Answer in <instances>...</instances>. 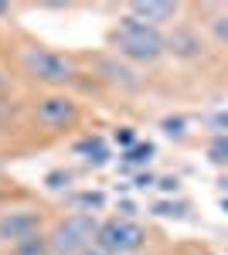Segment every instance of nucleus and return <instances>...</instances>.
<instances>
[{
  "mask_svg": "<svg viewBox=\"0 0 228 255\" xmlns=\"http://www.w3.org/2000/svg\"><path fill=\"white\" fill-rule=\"evenodd\" d=\"M113 41H116V51L130 61H157L167 51V38L157 27L130 17V14L119 17V24H116V31H113Z\"/></svg>",
  "mask_w": 228,
  "mask_h": 255,
  "instance_id": "1",
  "label": "nucleus"
},
{
  "mask_svg": "<svg viewBox=\"0 0 228 255\" xmlns=\"http://www.w3.org/2000/svg\"><path fill=\"white\" fill-rule=\"evenodd\" d=\"M95 232H99L95 215H85V211L65 215L61 221H55V228H51V235H48L51 255H78V252H85V249H92Z\"/></svg>",
  "mask_w": 228,
  "mask_h": 255,
  "instance_id": "2",
  "label": "nucleus"
},
{
  "mask_svg": "<svg viewBox=\"0 0 228 255\" xmlns=\"http://www.w3.org/2000/svg\"><path fill=\"white\" fill-rule=\"evenodd\" d=\"M143 238H147V232L133 218H109L95 232V249L106 255H130L143 245Z\"/></svg>",
  "mask_w": 228,
  "mask_h": 255,
  "instance_id": "3",
  "label": "nucleus"
},
{
  "mask_svg": "<svg viewBox=\"0 0 228 255\" xmlns=\"http://www.w3.org/2000/svg\"><path fill=\"white\" fill-rule=\"evenodd\" d=\"M20 61L27 68V75H34L38 82H48V85H65L72 79V61L48 51V48H24Z\"/></svg>",
  "mask_w": 228,
  "mask_h": 255,
  "instance_id": "4",
  "label": "nucleus"
},
{
  "mask_svg": "<svg viewBox=\"0 0 228 255\" xmlns=\"http://www.w3.org/2000/svg\"><path fill=\"white\" fill-rule=\"evenodd\" d=\"M38 232H41V215L31 208H14V211L0 215V242H7V245H17Z\"/></svg>",
  "mask_w": 228,
  "mask_h": 255,
  "instance_id": "5",
  "label": "nucleus"
},
{
  "mask_svg": "<svg viewBox=\"0 0 228 255\" xmlns=\"http://www.w3.org/2000/svg\"><path fill=\"white\" fill-rule=\"evenodd\" d=\"M34 116H38L41 126L61 129V126L75 123L78 109H75V102H72L68 96H44V99H38V106H34Z\"/></svg>",
  "mask_w": 228,
  "mask_h": 255,
  "instance_id": "6",
  "label": "nucleus"
},
{
  "mask_svg": "<svg viewBox=\"0 0 228 255\" xmlns=\"http://www.w3.org/2000/svg\"><path fill=\"white\" fill-rule=\"evenodd\" d=\"M126 14L136 20H143V24H150V27H157V24H164V20L177 17V3H171V0H133L130 7H126Z\"/></svg>",
  "mask_w": 228,
  "mask_h": 255,
  "instance_id": "7",
  "label": "nucleus"
},
{
  "mask_svg": "<svg viewBox=\"0 0 228 255\" xmlns=\"http://www.w3.org/2000/svg\"><path fill=\"white\" fill-rule=\"evenodd\" d=\"M75 153L85 163H92V167H106L109 163V146H106V139L102 136H85L75 143Z\"/></svg>",
  "mask_w": 228,
  "mask_h": 255,
  "instance_id": "8",
  "label": "nucleus"
},
{
  "mask_svg": "<svg viewBox=\"0 0 228 255\" xmlns=\"http://www.w3.org/2000/svg\"><path fill=\"white\" fill-rule=\"evenodd\" d=\"M198 48H201V41L194 38L191 31H174L171 38H167V51L181 55V58H191V55H198Z\"/></svg>",
  "mask_w": 228,
  "mask_h": 255,
  "instance_id": "9",
  "label": "nucleus"
},
{
  "mask_svg": "<svg viewBox=\"0 0 228 255\" xmlns=\"http://www.w3.org/2000/svg\"><path fill=\"white\" fill-rule=\"evenodd\" d=\"M10 255H51V245H48V235H31L17 242V245H10Z\"/></svg>",
  "mask_w": 228,
  "mask_h": 255,
  "instance_id": "10",
  "label": "nucleus"
},
{
  "mask_svg": "<svg viewBox=\"0 0 228 255\" xmlns=\"http://www.w3.org/2000/svg\"><path fill=\"white\" fill-rule=\"evenodd\" d=\"M68 201H72V208H75V211L92 215V211H99V208L106 204V194H102V191H78V194H72Z\"/></svg>",
  "mask_w": 228,
  "mask_h": 255,
  "instance_id": "11",
  "label": "nucleus"
},
{
  "mask_svg": "<svg viewBox=\"0 0 228 255\" xmlns=\"http://www.w3.org/2000/svg\"><path fill=\"white\" fill-rule=\"evenodd\" d=\"M150 157H153V143H136V146H130L123 153V163L126 167H140V163H150Z\"/></svg>",
  "mask_w": 228,
  "mask_h": 255,
  "instance_id": "12",
  "label": "nucleus"
},
{
  "mask_svg": "<svg viewBox=\"0 0 228 255\" xmlns=\"http://www.w3.org/2000/svg\"><path fill=\"white\" fill-rule=\"evenodd\" d=\"M150 211H153V215H160V218H188V208L177 204V201H157Z\"/></svg>",
  "mask_w": 228,
  "mask_h": 255,
  "instance_id": "13",
  "label": "nucleus"
},
{
  "mask_svg": "<svg viewBox=\"0 0 228 255\" xmlns=\"http://www.w3.org/2000/svg\"><path fill=\"white\" fill-rule=\"evenodd\" d=\"M102 68L109 72V79H113V82H123V85H136V79H133V72H130V68H123V65H116V61H102Z\"/></svg>",
  "mask_w": 228,
  "mask_h": 255,
  "instance_id": "14",
  "label": "nucleus"
},
{
  "mask_svg": "<svg viewBox=\"0 0 228 255\" xmlns=\"http://www.w3.org/2000/svg\"><path fill=\"white\" fill-rule=\"evenodd\" d=\"M208 157L215 160V163L228 167V136H218L215 143H211V146H208Z\"/></svg>",
  "mask_w": 228,
  "mask_h": 255,
  "instance_id": "15",
  "label": "nucleus"
},
{
  "mask_svg": "<svg viewBox=\"0 0 228 255\" xmlns=\"http://www.w3.org/2000/svg\"><path fill=\"white\" fill-rule=\"evenodd\" d=\"M68 184H72V174L68 170H51V174L44 177V187L48 191H65Z\"/></svg>",
  "mask_w": 228,
  "mask_h": 255,
  "instance_id": "16",
  "label": "nucleus"
},
{
  "mask_svg": "<svg viewBox=\"0 0 228 255\" xmlns=\"http://www.w3.org/2000/svg\"><path fill=\"white\" fill-rule=\"evenodd\" d=\"M113 139L119 143V146H123V150H130V146H136V133L130 129V126H119V129L113 133Z\"/></svg>",
  "mask_w": 228,
  "mask_h": 255,
  "instance_id": "17",
  "label": "nucleus"
},
{
  "mask_svg": "<svg viewBox=\"0 0 228 255\" xmlns=\"http://www.w3.org/2000/svg\"><path fill=\"white\" fill-rule=\"evenodd\" d=\"M211 31H215V38L222 44H228V17H215L211 20Z\"/></svg>",
  "mask_w": 228,
  "mask_h": 255,
  "instance_id": "18",
  "label": "nucleus"
},
{
  "mask_svg": "<svg viewBox=\"0 0 228 255\" xmlns=\"http://www.w3.org/2000/svg\"><path fill=\"white\" fill-rule=\"evenodd\" d=\"M164 133L167 136H184V119H164Z\"/></svg>",
  "mask_w": 228,
  "mask_h": 255,
  "instance_id": "19",
  "label": "nucleus"
},
{
  "mask_svg": "<svg viewBox=\"0 0 228 255\" xmlns=\"http://www.w3.org/2000/svg\"><path fill=\"white\" fill-rule=\"evenodd\" d=\"M150 184H157V177H153V174H140L133 180V187H150Z\"/></svg>",
  "mask_w": 228,
  "mask_h": 255,
  "instance_id": "20",
  "label": "nucleus"
},
{
  "mask_svg": "<svg viewBox=\"0 0 228 255\" xmlns=\"http://www.w3.org/2000/svg\"><path fill=\"white\" fill-rule=\"evenodd\" d=\"M164 191H177V177H164V180H157Z\"/></svg>",
  "mask_w": 228,
  "mask_h": 255,
  "instance_id": "21",
  "label": "nucleus"
},
{
  "mask_svg": "<svg viewBox=\"0 0 228 255\" xmlns=\"http://www.w3.org/2000/svg\"><path fill=\"white\" fill-rule=\"evenodd\" d=\"M215 126H228V113H218L215 116Z\"/></svg>",
  "mask_w": 228,
  "mask_h": 255,
  "instance_id": "22",
  "label": "nucleus"
},
{
  "mask_svg": "<svg viewBox=\"0 0 228 255\" xmlns=\"http://www.w3.org/2000/svg\"><path fill=\"white\" fill-rule=\"evenodd\" d=\"M78 255H106V252H99V249L92 245V249H85V252H78Z\"/></svg>",
  "mask_w": 228,
  "mask_h": 255,
  "instance_id": "23",
  "label": "nucleus"
},
{
  "mask_svg": "<svg viewBox=\"0 0 228 255\" xmlns=\"http://www.w3.org/2000/svg\"><path fill=\"white\" fill-rule=\"evenodd\" d=\"M7 10H10V7H7V3H0V17H3V14H7Z\"/></svg>",
  "mask_w": 228,
  "mask_h": 255,
  "instance_id": "24",
  "label": "nucleus"
},
{
  "mask_svg": "<svg viewBox=\"0 0 228 255\" xmlns=\"http://www.w3.org/2000/svg\"><path fill=\"white\" fill-rule=\"evenodd\" d=\"M222 211H225V215H228V197H225V201H222Z\"/></svg>",
  "mask_w": 228,
  "mask_h": 255,
  "instance_id": "25",
  "label": "nucleus"
}]
</instances>
